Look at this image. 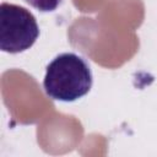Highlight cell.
Wrapping results in <instances>:
<instances>
[{
    "label": "cell",
    "instance_id": "cell-1",
    "mask_svg": "<svg viewBox=\"0 0 157 157\" xmlns=\"http://www.w3.org/2000/svg\"><path fill=\"white\" fill-rule=\"evenodd\" d=\"M92 71L88 63L75 53H61L47 66L43 88L55 101L74 102L90 92Z\"/></svg>",
    "mask_w": 157,
    "mask_h": 157
},
{
    "label": "cell",
    "instance_id": "cell-2",
    "mask_svg": "<svg viewBox=\"0 0 157 157\" xmlns=\"http://www.w3.org/2000/svg\"><path fill=\"white\" fill-rule=\"evenodd\" d=\"M39 36L36 17L23 6L2 2L0 6V49L17 54L29 49Z\"/></svg>",
    "mask_w": 157,
    "mask_h": 157
},
{
    "label": "cell",
    "instance_id": "cell-3",
    "mask_svg": "<svg viewBox=\"0 0 157 157\" xmlns=\"http://www.w3.org/2000/svg\"><path fill=\"white\" fill-rule=\"evenodd\" d=\"M29 4L32 7L37 9L40 12H49L54 11L61 2V0H23Z\"/></svg>",
    "mask_w": 157,
    "mask_h": 157
}]
</instances>
